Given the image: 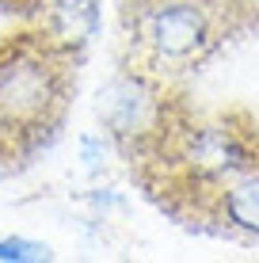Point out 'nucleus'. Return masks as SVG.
<instances>
[{
    "label": "nucleus",
    "mask_w": 259,
    "mask_h": 263,
    "mask_svg": "<svg viewBox=\"0 0 259 263\" xmlns=\"http://www.w3.org/2000/svg\"><path fill=\"white\" fill-rule=\"evenodd\" d=\"M84 53L42 27L0 39V164H27L65 130Z\"/></svg>",
    "instance_id": "f257e3e1"
},
{
    "label": "nucleus",
    "mask_w": 259,
    "mask_h": 263,
    "mask_svg": "<svg viewBox=\"0 0 259 263\" xmlns=\"http://www.w3.org/2000/svg\"><path fill=\"white\" fill-rule=\"evenodd\" d=\"M118 27L126 58L164 80L202 69L225 34L244 31L229 0H118Z\"/></svg>",
    "instance_id": "f03ea898"
},
{
    "label": "nucleus",
    "mask_w": 259,
    "mask_h": 263,
    "mask_svg": "<svg viewBox=\"0 0 259 263\" xmlns=\"http://www.w3.org/2000/svg\"><path fill=\"white\" fill-rule=\"evenodd\" d=\"M95 119L114 149L130 164H141L172 138V130L187 119V111L172 92V80L126 58L95 92Z\"/></svg>",
    "instance_id": "7ed1b4c3"
},
{
    "label": "nucleus",
    "mask_w": 259,
    "mask_h": 263,
    "mask_svg": "<svg viewBox=\"0 0 259 263\" xmlns=\"http://www.w3.org/2000/svg\"><path fill=\"white\" fill-rule=\"evenodd\" d=\"M210 214L221 233L259 240V160H252L210 198Z\"/></svg>",
    "instance_id": "20e7f679"
},
{
    "label": "nucleus",
    "mask_w": 259,
    "mask_h": 263,
    "mask_svg": "<svg viewBox=\"0 0 259 263\" xmlns=\"http://www.w3.org/2000/svg\"><path fill=\"white\" fill-rule=\"evenodd\" d=\"M53 259V248L34 237H0V263H38Z\"/></svg>",
    "instance_id": "39448f33"
},
{
    "label": "nucleus",
    "mask_w": 259,
    "mask_h": 263,
    "mask_svg": "<svg viewBox=\"0 0 259 263\" xmlns=\"http://www.w3.org/2000/svg\"><path fill=\"white\" fill-rule=\"evenodd\" d=\"M50 4L53 0H0V8L8 15H15V20H23V23H38Z\"/></svg>",
    "instance_id": "423d86ee"
},
{
    "label": "nucleus",
    "mask_w": 259,
    "mask_h": 263,
    "mask_svg": "<svg viewBox=\"0 0 259 263\" xmlns=\"http://www.w3.org/2000/svg\"><path fill=\"white\" fill-rule=\"evenodd\" d=\"M240 27H259V0H229Z\"/></svg>",
    "instance_id": "0eeeda50"
}]
</instances>
